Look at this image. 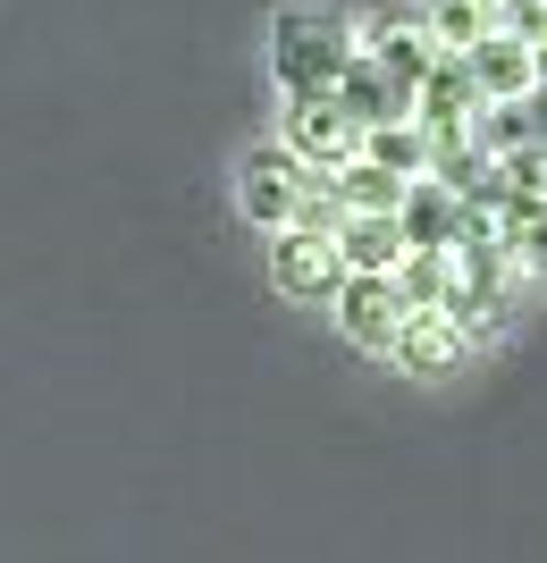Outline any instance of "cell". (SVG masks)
<instances>
[{"mask_svg":"<svg viewBox=\"0 0 547 563\" xmlns=\"http://www.w3.org/2000/svg\"><path fill=\"white\" fill-rule=\"evenodd\" d=\"M362 59V25L329 0H295L270 18V76L278 93H337V76Z\"/></svg>","mask_w":547,"mask_h":563,"instance_id":"1","label":"cell"},{"mask_svg":"<svg viewBox=\"0 0 547 563\" xmlns=\"http://www.w3.org/2000/svg\"><path fill=\"white\" fill-rule=\"evenodd\" d=\"M311 186H320V168H311L286 135H270V143H253L244 168H237V211L262 235H278V228H295V211H304Z\"/></svg>","mask_w":547,"mask_h":563,"instance_id":"2","label":"cell"},{"mask_svg":"<svg viewBox=\"0 0 547 563\" xmlns=\"http://www.w3.org/2000/svg\"><path fill=\"white\" fill-rule=\"evenodd\" d=\"M270 286L295 295V303H337V286H346V253H337V235L278 228V235H270Z\"/></svg>","mask_w":547,"mask_h":563,"instance_id":"3","label":"cell"},{"mask_svg":"<svg viewBox=\"0 0 547 563\" xmlns=\"http://www.w3.org/2000/svg\"><path fill=\"white\" fill-rule=\"evenodd\" d=\"M278 135L295 143L311 168H346V161L362 152V126L346 118V101H337V93H286Z\"/></svg>","mask_w":547,"mask_h":563,"instance_id":"4","label":"cell"},{"mask_svg":"<svg viewBox=\"0 0 547 563\" xmlns=\"http://www.w3.org/2000/svg\"><path fill=\"white\" fill-rule=\"evenodd\" d=\"M337 329H346V345H362V353H387L396 345V329H405V286L396 278H371V269H346V286H337Z\"/></svg>","mask_w":547,"mask_h":563,"instance_id":"5","label":"cell"},{"mask_svg":"<svg viewBox=\"0 0 547 563\" xmlns=\"http://www.w3.org/2000/svg\"><path fill=\"white\" fill-rule=\"evenodd\" d=\"M480 76H472V59L463 51H438V68L413 85V118H422L429 135H472V118H480Z\"/></svg>","mask_w":547,"mask_h":563,"instance_id":"6","label":"cell"},{"mask_svg":"<svg viewBox=\"0 0 547 563\" xmlns=\"http://www.w3.org/2000/svg\"><path fill=\"white\" fill-rule=\"evenodd\" d=\"M362 59H380L396 85H422L429 68H438V43H429V25H422V9H380V18L362 25Z\"/></svg>","mask_w":547,"mask_h":563,"instance_id":"7","label":"cell"},{"mask_svg":"<svg viewBox=\"0 0 547 563\" xmlns=\"http://www.w3.org/2000/svg\"><path fill=\"white\" fill-rule=\"evenodd\" d=\"M463 219H472V202L447 186V177H413L405 202H396V228H405L413 253H455V235H463Z\"/></svg>","mask_w":547,"mask_h":563,"instance_id":"8","label":"cell"},{"mask_svg":"<svg viewBox=\"0 0 547 563\" xmlns=\"http://www.w3.org/2000/svg\"><path fill=\"white\" fill-rule=\"evenodd\" d=\"M472 353V336L455 329L447 311H405V329H396V345H387V362L405 378H438V371H455Z\"/></svg>","mask_w":547,"mask_h":563,"instance_id":"9","label":"cell"},{"mask_svg":"<svg viewBox=\"0 0 547 563\" xmlns=\"http://www.w3.org/2000/svg\"><path fill=\"white\" fill-rule=\"evenodd\" d=\"M463 59H472V76H480V93H489V101H523V93H539V43L505 34V25H497V34H480Z\"/></svg>","mask_w":547,"mask_h":563,"instance_id":"10","label":"cell"},{"mask_svg":"<svg viewBox=\"0 0 547 563\" xmlns=\"http://www.w3.org/2000/svg\"><path fill=\"white\" fill-rule=\"evenodd\" d=\"M337 253H346V269H371V278H396L405 269V228H396V211H354L346 228H337Z\"/></svg>","mask_w":547,"mask_h":563,"instance_id":"11","label":"cell"},{"mask_svg":"<svg viewBox=\"0 0 547 563\" xmlns=\"http://www.w3.org/2000/svg\"><path fill=\"white\" fill-rule=\"evenodd\" d=\"M337 101H346V118H354L362 135H371V126H387V118H405V110H413V93H405V85H396V76L380 68V59H354V68L337 76Z\"/></svg>","mask_w":547,"mask_h":563,"instance_id":"12","label":"cell"},{"mask_svg":"<svg viewBox=\"0 0 547 563\" xmlns=\"http://www.w3.org/2000/svg\"><path fill=\"white\" fill-rule=\"evenodd\" d=\"M320 177H329V194L337 202H346V219L354 211H396V202H405V186L413 177H396V168H380V161H346V168H320Z\"/></svg>","mask_w":547,"mask_h":563,"instance_id":"13","label":"cell"},{"mask_svg":"<svg viewBox=\"0 0 547 563\" xmlns=\"http://www.w3.org/2000/svg\"><path fill=\"white\" fill-rule=\"evenodd\" d=\"M422 25L438 51H472L480 34L505 25V0H422Z\"/></svg>","mask_w":547,"mask_h":563,"instance_id":"14","label":"cell"},{"mask_svg":"<svg viewBox=\"0 0 547 563\" xmlns=\"http://www.w3.org/2000/svg\"><path fill=\"white\" fill-rule=\"evenodd\" d=\"M362 161H380V168H396V177H429V126L422 118H387V126H371L362 135Z\"/></svg>","mask_w":547,"mask_h":563,"instance_id":"15","label":"cell"},{"mask_svg":"<svg viewBox=\"0 0 547 563\" xmlns=\"http://www.w3.org/2000/svg\"><path fill=\"white\" fill-rule=\"evenodd\" d=\"M497 235L523 269H547V194H505L497 202Z\"/></svg>","mask_w":547,"mask_h":563,"instance_id":"16","label":"cell"},{"mask_svg":"<svg viewBox=\"0 0 547 563\" xmlns=\"http://www.w3.org/2000/svg\"><path fill=\"white\" fill-rule=\"evenodd\" d=\"M396 286H405L413 311H447V303H455V253H405Z\"/></svg>","mask_w":547,"mask_h":563,"instance_id":"17","label":"cell"},{"mask_svg":"<svg viewBox=\"0 0 547 563\" xmlns=\"http://www.w3.org/2000/svg\"><path fill=\"white\" fill-rule=\"evenodd\" d=\"M505 34H523V43H547V0H505Z\"/></svg>","mask_w":547,"mask_h":563,"instance_id":"18","label":"cell"},{"mask_svg":"<svg viewBox=\"0 0 547 563\" xmlns=\"http://www.w3.org/2000/svg\"><path fill=\"white\" fill-rule=\"evenodd\" d=\"M539 85H547V43H539Z\"/></svg>","mask_w":547,"mask_h":563,"instance_id":"19","label":"cell"}]
</instances>
